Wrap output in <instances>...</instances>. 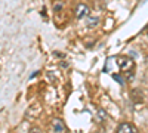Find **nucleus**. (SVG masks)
Masks as SVG:
<instances>
[{
    "mask_svg": "<svg viewBox=\"0 0 148 133\" xmlns=\"http://www.w3.org/2000/svg\"><path fill=\"white\" fill-rule=\"evenodd\" d=\"M145 33H147V35H148V27H147V30H145Z\"/></svg>",
    "mask_w": 148,
    "mask_h": 133,
    "instance_id": "9d476101",
    "label": "nucleus"
},
{
    "mask_svg": "<svg viewBox=\"0 0 148 133\" xmlns=\"http://www.w3.org/2000/svg\"><path fill=\"white\" fill-rule=\"evenodd\" d=\"M113 80H116V81L120 84V86H125V83H126V80L123 78L120 74H113Z\"/></svg>",
    "mask_w": 148,
    "mask_h": 133,
    "instance_id": "0eeeda50",
    "label": "nucleus"
},
{
    "mask_svg": "<svg viewBox=\"0 0 148 133\" xmlns=\"http://www.w3.org/2000/svg\"><path fill=\"white\" fill-rule=\"evenodd\" d=\"M65 130V126L62 124L59 118H55L53 120V132H64Z\"/></svg>",
    "mask_w": 148,
    "mask_h": 133,
    "instance_id": "20e7f679",
    "label": "nucleus"
},
{
    "mask_svg": "<svg viewBox=\"0 0 148 133\" xmlns=\"http://www.w3.org/2000/svg\"><path fill=\"white\" fill-rule=\"evenodd\" d=\"M98 117H99L101 120H104V118L107 117V114H105V111H104V110H99V111H98Z\"/></svg>",
    "mask_w": 148,
    "mask_h": 133,
    "instance_id": "6e6552de",
    "label": "nucleus"
},
{
    "mask_svg": "<svg viewBox=\"0 0 148 133\" xmlns=\"http://www.w3.org/2000/svg\"><path fill=\"white\" fill-rule=\"evenodd\" d=\"M98 24H99V18H89V19H88V27H89V28L96 27Z\"/></svg>",
    "mask_w": 148,
    "mask_h": 133,
    "instance_id": "423d86ee",
    "label": "nucleus"
},
{
    "mask_svg": "<svg viewBox=\"0 0 148 133\" xmlns=\"http://www.w3.org/2000/svg\"><path fill=\"white\" fill-rule=\"evenodd\" d=\"M130 95H132V99H133L135 102H141V101H142V96H141V92H139V90H132Z\"/></svg>",
    "mask_w": 148,
    "mask_h": 133,
    "instance_id": "39448f33",
    "label": "nucleus"
},
{
    "mask_svg": "<svg viewBox=\"0 0 148 133\" xmlns=\"http://www.w3.org/2000/svg\"><path fill=\"white\" fill-rule=\"evenodd\" d=\"M61 9H62V3H58V5L53 6V10H55V12H58V10H61Z\"/></svg>",
    "mask_w": 148,
    "mask_h": 133,
    "instance_id": "1a4fd4ad",
    "label": "nucleus"
},
{
    "mask_svg": "<svg viewBox=\"0 0 148 133\" xmlns=\"http://www.w3.org/2000/svg\"><path fill=\"white\" fill-rule=\"evenodd\" d=\"M89 14H90V9L86 3H79L76 6V9H74V16L77 19H83L86 16H89Z\"/></svg>",
    "mask_w": 148,
    "mask_h": 133,
    "instance_id": "f257e3e1",
    "label": "nucleus"
},
{
    "mask_svg": "<svg viewBox=\"0 0 148 133\" xmlns=\"http://www.w3.org/2000/svg\"><path fill=\"white\" fill-rule=\"evenodd\" d=\"M117 64H119V67H120L121 70H125L126 72L132 71V70H133V65H135L133 59H130L129 56H120L119 61H117Z\"/></svg>",
    "mask_w": 148,
    "mask_h": 133,
    "instance_id": "f03ea898",
    "label": "nucleus"
},
{
    "mask_svg": "<svg viewBox=\"0 0 148 133\" xmlns=\"http://www.w3.org/2000/svg\"><path fill=\"white\" fill-rule=\"evenodd\" d=\"M116 132H119V133H133V132H136V129H135L130 123H120L119 126H117V130Z\"/></svg>",
    "mask_w": 148,
    "mask_h": 133,
    "instance_id": "7ed1b4c3",
    "label": "nucleus"
}]
</instances>
